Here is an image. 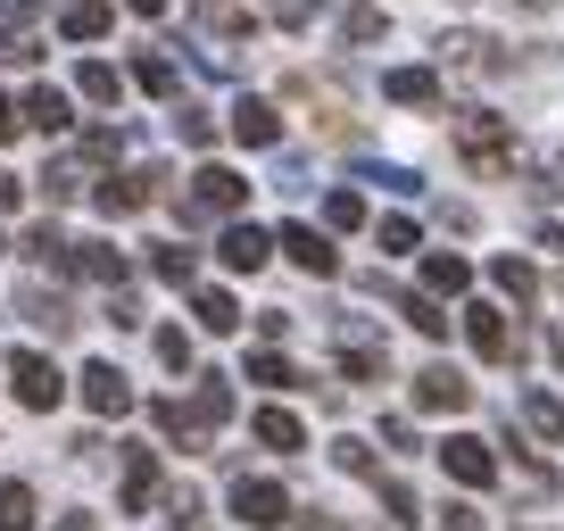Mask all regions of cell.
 I'll return each instance as SVG.
<instances>
[{"label": "cell", "mask_w": 564, "mask_h": 531, "mask_svg": "<svg viewBox=\"0 0 564 531\" xmlns=\"http://www.w3.org/2000/svg\"><path fill=\"white\" fill-rule=\"evenodd\" d=\"M423 291H432V300H465V291H474V266H465L457 249H432V258H423Z\"/></svg>", "instance_id": "ffe728a7"}, {"label": "cell", "mask_w": 564, "mask_h": 531, "mask_svg": "<svg viewBox=\"0 0 564 531\" xmlns=\"http://www.w3.org/2000/svg\"><path fill=\"white\" fill-rule=\"evenodd\" d=\"M150 274H159V283H175V291H192V283H199V249H192V241H159V249H150Z\"/></svg>", "instance_id": "7402d4cb"}, {"label": "cell", "mask_w": 564, "mask_h": 531, "mask_svg": "<svg viewBox=\"0 0 564 531\" xmlns=\"http://www.w3.org/2000/svg\"><path fill=\"white\" fill-rule=\"evenodd\" d=\"M0 249H9V232H0Z\"/></svg>", "instance_id": "db71d44e"}, {"label": "cell", "mask_w": 564, "mask_h": 531, "mask_svg": "<svg viewBox=\"0 0 564 531\" xmlns=\"http://www.w3.org/2000/svg\"><path fill=\"white\" fill-rule=\"evenodd\" d=\"M274 249L300 266V274H316V283H333V274H340V249L324 241L316 225H282V232H274Z\"/></svg>", "instance_id": "30bf717a"}, {"label": "cell", "mask_w": 564, "mask_h": 531, "mask_svg": "<svg viewBox=\"0 0 564 531\" xmlns=\"http://www.w3.org/2000/svg\"><path fill=\"white\" fill-rule=\"evenodd\" d=\"M441 67H457V75H507L514 51H507V42H490V34H441Z\"/></svg>", "instance_id": "9c48e42d"}, {"label": "cell", "mask_w": 564, "mask_h": 531, "mask_svg": "<svg viewBox=\"0 0 564 531\" xmlns=\"http://www.w3.org/2000/svg\"><path fill=\"white\" fill-rule=\"evenodd\" d=\"M390 300H399V316L415 324L423 340H448V316H441V300H432V291H390Z\"/></svg>", "instance_id": "f546056e"}, {"label": "cell", "mask_w": 564, "mask_h": 531, "mask_svg": "<svg viewBox=\"0 0 564 531\" xmlns=\"http://www.w3.org/2000/svg\"><path fill=\"white\" fill-rule=\"evenodd\" d=\"M124 9H133V18H166V0H124Z\"/></svg>", "instance_id": "c3c4849f"}, {"label": "cell", "mask_w": 564, "mask_h": 531, "mask_svg": "<svg viewBox=\"0 0 564 531\" xmlns=\"http://www.w3.org/2000/svg\"><path fill=\"white\" fill-rule=\"evenodd\" d=\"M547 357H556V366H564V324H556V333H547Z\"/></svg>", "instance_id": "816d5d0a"}, {"label": "cell", "mask_w": 564, "mask_h": 531, "mask_svg": "<svg viewBox=\"0 0 564 531\" xmlns=\"http://www.w3.org/2000/svg\"><path fill=\"white\" fill-rule=\"evenodd\" d=\"M316 9H324V0H265V18H274L282 34H300V25H316Z\"/></svg>", "instance_id": "b9f144b4"}, {"label": "cell", "mask_w": 564, "mask_h": 531, "mask_svg": "<svg viewBox=\"0 0 564 531\" xmlns=\"http://www.w3.org/2000/svg\"><path fill=\"white\" fill-rule=\"evenodd\" d=\"M249 432H258L274 457H300V448H307V424H300L291 408H258V415H249Z\"/></svg>", "instance_id": "ac0fdd59"}, {"label": "cell", "mask_w": 564, "mask_h": 531, "mask_svg": "<svg viewBox=\"0 0 564 531\" xmlns=\"http://www.w3.org/2000/svg\"><path fill=\"white\" fill-rule=\"evenodd\" d=\"M18 316L34 324V333H51V340H67V333H75V307L58 300V291H42V283H25V291H18Z\"/></svg>", "instance_id": "2e32d148"}, {"label": "cell", "mask_w": 564, "mask_h": 531, "mask_svg": "<svg viewBox=\"0 0 564 531\" xmlns=\"http://www.w3.org/2000/svg\"><path fill=\"white\" fill-rule=\"evenodd\" d=\"M324 225H333V232H357V225H366V199H357L349 183H340V192L324 199Z\"/></svg>", "instance_id": "ab89813d"}, {"label": "cell", "mask_w": 564, "mask_h": 531, "mask_svg": "<svg viewBox=\"0 0 564 531\" xmlns=\"http://www.w3.org/2000/svg\"><path fill=\"white\" fill-rule=\"evenodd\" d=\"M108 25H117L108 0H67V9H58V34H67V42H100Z\"/></svg>", "instance_id": "44dd1931"}, {"label": "cell", "mask_w": 564, "mask_h": 531, "mask_svg": "<svg viewBox=\"0 0 564 531\" xmlns=\"http://www.w3.org/2000/svg\"><path fill=\"white\" fill-rule=\"evenodd\" d=\"M465 333H474V349L490 357V366H523V324H507V307L474 300L465 307Z\"/></svg>", "instance_id": "52a82bcc"}, {"label": "cell", "mask_w": 564, "mask_h": 531, "mask_svg": "<svg viewBox=\"0 0 564 531\" xmlns=\"http://www.w3.org/2000/svg\"><path fill=\"white\" fill-rule=\"evenodd\" d=\"M18 192H25V183H18V175H0V208H18Z\"/></svg>", "instance_id": "681fc988"}, {"label": "cell", "mask_w": 564, "mask_h": 531, "mask_svg": "<svg viewBox=\"0 0 564 531\" xmlns=\"http://www.w3.org/2000/svg\"><path fill=\"white\" fill-rule=\"evenodd\" d=\"M34 9H42V0H0V18H18V25L34 18Z\"/></svg>", "instance_id": "7dc6e473"}, {"label": "cell", "mask_w": 564, "mask_h": 531, "mask_svg": "<svg viewBox=\"0 0 564 531\" xmlns=\"http://www.w3.org/2000/svg\"><path fill=\"white\" fill-rule=\"evenodd\" d=\"M507 9H547V0H507Z\"/></svg>", "instance_id": "f5cc1de1"}, {"label": "cell", "mask_w": 564, "mask_h": 531, "mask_svg": "<svg viewBox=\"0 0 564 531\" xmlns=\"http://www.w3.org/2000/svg\"><path fill=\"white\" fill-rule=\"evenodd\" d=\"M382 100H399V108H441V75H432V67H390V75H382Z\"/></svg>", "instance_id": "d6986e66"}, {"label": "cell", "mask_w": 564, "mask_h": 531, "mask_svg": "<svg viewBox=\"0 0 564 531\" xmlns=\"http://www.w3.org/2000/svg\"><path fill=\"white\" fill-rule=\"evenodd\" d=\"M175 133H183L192 150H208V142H216V117H208V108H175Z\"/></svg>", "instance_id": "7bdbcfd3"}, {"label": "cell", "mask_w": 564, "mask_h": 531, "mask_svg": "<svg viewBox=\"0 0 564 531\" xmlns=\"http://www.w3.org/2000/svg\"><path fill=\"white\" fill-rule=\"evenodd\" d=\"M382 34H390L382 0H349V9H340V42H349V51H366V42H382Z\"/></svg>", "instance_id": "cb8c5ba5"}, {"label": "cell", "mask_w": 564, "mask_h": 531, "mask_svg": "<svg viewBox=\"0 0 564 531\" xmlns=\"http://www.w3.org/2000/svg\"><path fill=\"white\" fill-rule=\"evenodd\" d=\"M75 274H91V283H108V291H124V258L108 241H75Z\"/></svg>", "instance_id": "4dcf8cb0"}, {"label": "cell", "mask_w": 564, "mask_h": 531, "mask_svg": "<svg viewBox=\"0 0 564 531\" xmlns=\"http://www.w3.org/2000/svg\"><path fill=\"white\" fill-rule=\"evenodd\" d=\"M84 183H91V159H84V150H75V159H51V175H42V192H51V199H75V192H84Z\"/></svg>", "instance_id": "e575fe53"}, {"label": "cell", "mask_w": 564, "mask_h": 531, "mask_svg": "<svg viewBox=\"0 0 564 531\" xmlns=\"http://www.w3.org/2000/svg\"><path fill=\"white\" fill-rule=\"evenodd\" d=\"M382 249H390V258H399V249H415V225H406V216H382Z\"/></svg>", "instance_id": "ee69618b"}, {"label": "cell", "mask_w": 564, "mask_h": 531, "mask_svg": "<svg viewBox=\"0 0 564 531\" xmlns=\"http://www.w3.org/2000/svg\"><path fill=\"white\" fill-rule=\"evenodd\" d=\"M58 531H100V523H91V514H58Z\"/></svg>", "instance_id": "f907efd6"}, {"label": "cell", "mask_w": 564, "mask_h": 531, "mask_svg": "<svg viewBox=\"0 0 564 531\" xmlns=\"http://www.w3.org/2000/svg\"><path fill=\"white\" fill-rule=\"evenodd\" d=\"M490 283L507 291L514 307H531V300H540V274H531V258H514V249H507V258H490Z\"/></svg>", "instance_id": "4316f807"}, {"label": "cell", "mask_w": 564, "mask_h": 531, "mask_svg": "<svg viewBox=\"0 0 564 531\" xmlns=\"http://www.w3.org/2000/svg\"><path fill=\"white\" fill-rule=\"evenodd\" d=\"M117 498H124V514H150V498H159V457H150V448H124Z\"/></svg>", "instance_id": "e0dca14e"}, {"label": "cell", "mask_w": 564, "mask_h": 531, "mask_svg": "<svg viewBox=\"0 0 564 531\" xmlns=\"http://www.w3.org/2000/svg\"><path fill=\"white\" fill-rule=\"evenodd\" d=\"M75 382H84V408H91V415H124V408H133V382H124V373L108 366V357H91V366L75 373Z\"/></svg>", "instance_id": "5bb4252c"}, {"label": "cell", "mask_w": 564, "mask_h": 531, "mask_svg": "<svg viewBox=\"0 0 564 531\" xmlns=\"http://www.w3.org/2000/svg\"><path fill=\"white\" fill-rule=\"evenodd\" d=\"M457 159L474 175H514V117L498 108H457Z\"/></svg>", "instance_id": "7a4b0ae2"}, {"label": "cell", "mask_w": 564, "mask_h": 531, "mask_svg": "<svg viewBox=\"0 0 564 531\" xmlns=\"http://www.w3.org/2000/svg\"><path fill=\"white\" fill-rule=\"evenodd\" d=\"M333 357H340L349 382H382V373H390V349H382V333H373L366 316H340L333 324Z\"/></svg>", "instance_id": "277c9868"}, {"label": "cell", "mask_w": 564, "mask_h": 531, "mask_svg": "<svg viewBox=\"0 0 564 531\" xmlns=\"http://www.w3.org/2000/svg\"><path fill=\"white\" fill-rule=\"evenodd\" d=\"M441 531H481V514L474 507H441Z\"/></svg>", "instance_id": "bcb514c9"}, {"label": "cell", "mask_w": 564, "mask_h": 531, "mask_svg": "<svg viewBox=\"0 0 564 531\" xmlns=\"http://www.w3.org/2000/svg\"><path fill=\"white\" fill-rule=\"evenodd\" d=\"M249 382H265V390H291V382H300V366H291L282 349H258V357H249Z\"/></svg>", "instance_id": "74e56055"}, {"label": "cell", "mask_w": 564, "mask_h": 531, "mask_svg": "<svg viewBox=\"0 0 564 531\" xmlns=\"http://www.w3.org/2000/svg\"><path fill=\"white\" fill-rule=\"evenodd\" d=\"M150 424H159L175 448H208L216 432L232 424V390H225V373H199V399H192V408H183V399H159V408H150Z\"/></svg>", "instance_id": "6da1fadb"}, {"label": "cell", "mask_w": 564, "mask_h": 531, "mask_svg": "<svg viewBox=\"0 0 564 531\" xmlns=\"http://www.w3.org/2000/svg\"><path fill=\"white\" fill-rule=\"evenodd\" d=\"M91 199H100V216H141L150 199H166V166H124V175L91 183Z\"/></svg>", "instance_id": "8992f818"}, {"label": "cell", "mask_w": 564, "mask_h": 531, "mask_svg": "<svg viewBox=\"0 0 564 531\" xmlns=\"http://www.w3.org/2000/svg\"><path fill=\"white\" fill-rule=\"evenodd\" d=\"M25 258H34V266H51V274H75V241H67V232H58V225H34V232H25Z\"/></svg>", "instance_id": "603a6c76"}, {"label": "cell", "mask_w": 564, "mask_h": 531, "mask_svg": "<svg viewBox=\"0 0 564 531\" xmlns=\"http://www.w3.org/2000/svg\"><path fill=\"white\" fill-rule=\"evenodd\" d=\"M192 316H199V333H241V300H232V291H199L192 283Z\"/></svg>", "instance_id": "484cf974"}, {"label": "cell", "mask_w": 564, "mask_h": 531, "mask_svg": "<svg viewBox=\"0 0 564 531\" xmlns=\"http://www.w3.org/2000/svg\"><path fill=\"white\" fill-rule=\"evenodd\" d=\"M75 91H84L91 108H117V100H124V75L108 67V58H84V75H75Z\"/></svg>", "instance_id": "1f68e13d"}, {"label": "cell", "mask_w": 564, "mask_h": 531, "mask_svg": "<svg viewBox=\"0 0 564 531\" xmlns=\"http://www.w3.org/2000/svg\"><path fill=\"white\" fill-rule=\"evenodd\" d=\"M150 349H159V366H175V373H192V333H183V324H166L159 340H150Z\"/></svg>", "instance_id": "60d3db41"}, {"label": "cell", "mask_w": 564, "mask_h": 531, "mask_svg": "<svg viewBox=\"0 0 564 531\" xmlns=\"http://www.w3.org/2000/svg\"><path fill=\"white\" fill-rule=\"evenodd\" d=\"M25 124H34V133H67V124H75V108H67V91H51V84H34V91H25Z\"/></svg>", "instance_id": "d4e9b609"}, {"label": "cell", "mask_w": 564, "mask_h": 531, "mask_svg": "<svg viewBox=\"0 0 564 531\" xmlns=\"http://www.w3.org/2000/svg\"><path fill=\"white\" fill-rule=\"evenodd\" d=\"M9 390H18V408L51 415L58 399H67V373H58V366H51L42 349H18V357H9Z\"/></svg>", "instance_id": "5b68a950"}, {"label": "cell", "mask_w": 564, "mask_h": 531, "mask_svg": "<svg viewBox=\"0 0 564 531\" xmlns=\"http://www.w3.org/2000/svg\"><path fill=\"white\" fill-rule=\"evenodd\" d=\"M241 199H249V183L208 159L192 175V192H175V216H183V225H216V216H241Z\"/></svg>", "instance_id": "3957f363"}, {"label": "cell", "mask_w": 564, "mask_h": 531, "mask_svg": "<svg viewBox=\"0 0 564 531\" xmlns=\"http://www.w3.org/2000/svg\"><path fill=\"white\" fill-rule=\"evenodd\" d=\"M225 124H232V142H241V150H282V108L274 100H249V91H241Z\"/></svg>", "instance_id": "7c38bea8"}, {"label": "cell", "mask_w": 564, "mask_h": 531, "mask_svg": "<svg viewBox=\"0 0 564 531\" xmlns=\"http://www.w3.org/2000/svg\"><path fill=\"white\" fill-rule=\"evenodd\" d=\"M0 531H34V490L25 481H0Z\"/></svg>", "instance_id": "8d00e7d4"}, {"label": "cell", "mask_w": 564, "mask_h": 531, "mask_svg": "<svg viewBox=\"0 0 564 531\" xmlns=\"http://www.w3.org/2000/svg\"><path fill=\"white\" fill-rule=\"evenodd\" d=\"M232 514H241L249 531H282V523H291V490L265 481V474H241V481H232Z\"/></svg>", "instance_id": "ba28073f"}, {"label": "cell", "mask_w": 564, "mask_h": 531, "mask_svg": "<svg viewBox=\"0 0 564 531\" xmlns=\"http://www.w3.org/2000/svg\"><path fill=\"white\" fill-rule=\"evenodd\" d=\"M333 465H340V474H357V481H382V457H373L366 441H349V432L333 441Z\"/></svg>", "instance_id": "d590c367"}, {"label": "cell", "mask_w": 564, "mask_h": 531, "mask_svg": "<svg viewBox=\"0 0 564 531\" xmlns=\"http://www.w3.org/2000/svg\"><path fill=\"white\" fill-rule=\"evenodd\" d=\"M514 415H523V432H540L547 448H564V408L547 399V390H523V408H514Z\"/></svg>", "instance_id": "83f0119b"}, {"label": "cell", "mask_w": 564, "mask_h": 531, "mask_svg": "<svg viewBox=\"0 0 564 531\" xmlns=\"http://www.w3.org/2000/svg\"><path fill=\"white\" fill-rule=\"evenodd\" d=\"M34 58H42V42L25 34L18 18H9V25H0V67H34Z\"/></svg>", "instance_id": "f35d334b"}, {"label": "cell", "mask_w": 564, "mask_h": 531, "mask_svg": "<svg viewBox=\"0 0 564 531\" xmlns=\"http://www.w3.org/2000/svg\"><path fill=\"white\" fill-rule=\"evenodd\" d=\"M199 25H208V34H225V42H249V34H258V18H249L241 0H199Z\"/></svg>", "instance_id": "f1b7e54d"}, {"label": "cell", "mask_w": 564, "mask_h": 531, "mask_svg": "<svg viewBox=\"0 0 564 531\" xmlns=\"http://www.w3.org/2000/svg\"><path fill=\"white\" fill-rule=\"evenodd\" d=\"M18 124H25V108L9 100V91H0V142H18Z\"/></svg>", "instance_id": "f6af8a7d"}, {"label": "cell", "mask_w": 564, "mask_h": 531, "mask_svg": "<svg viewBox=\"0 0 564 531\" xmlns=\"http://www.w3.org/2000/svg\"><path fill=\"white\" fill-rule=\"evenodd\" d=\"M373 498H382V514H390V523H399V531H415L423 523V507H415V490H406V481H373Z\"/></svg>", "instance_id": "836d02e7"}, {"label": "cell", "mask_w": 564, "mask_h": 531, "mask_svg": "<svg viewBox=\"0 0 564 531\" xmlns=\"http://www.w3.org/2000/svg\"><path fill=\"white\" fill-rule=\"evenodd\" d=\"M216 258H225L232 274H258V266L274 258V232H258V225H241V216H225V241H216Z\"/></svg>", "instance_id": "9a60e30c"}, {"label": "cell", "mask_w": 564, "mask_h": 531, "mask_svg": "<svg viewBox=\"0 0 564 531\" xmlns=\"http://www.w3.org/2000/svg\"><path fill=\"white\" fill-rule=\"evenodd\" d=\"M415 408L423 415H465V408H474V382H465L457 366H423L415 373Z\"/></svg>", "instance_id": "8fae6325"}, {"label": "cell", "mask_w": 564, "mask_h": 531, "mask_svg": "<svg viewBox=\"0 0 564 531\" xmlns=\"http://www.w3.org/2000/svg\"><path fill=\"white\" fill-rule=\"evenodd\" d=\"M441 465H448V481H465V490H490V481H498V457H490V441H474V432L441 441Z\"/></svg>", "instance_id": "4fadbf2b"}, {"label": "cell", "mask_w": 564, "mask_h": 531, "mask_svg": "<svg viewBox=\"0 0 564 531\" xmlns=\"http://www.w3.org/2000/svg\"><path fill=\"white\" fill-rule=\"evenodd\" d=\"M133 84H141V91H159V100H175L183 75H175V58H166V51H141V58H133Z\"/></svg>", "instance_id": "d6a6232c"}]
</instances>
